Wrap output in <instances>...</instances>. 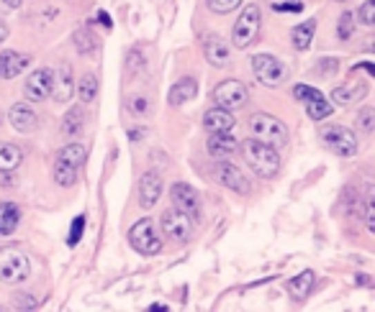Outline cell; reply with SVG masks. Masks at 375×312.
<instances>
[{
	"label": "cell",
	"mask_w": 375,
	"mask_h": 312,
	"mask_svg": "<svg viewBox=\"0 0 375 312\" xmlns=\"http://www.w3.org/2000/svg\"><path fill=\"white\" fill-rule=\"evenodd\" d=\"M85 125V110L83 107H70L67 116L62 118V134L70 138V136H77Z\"/></svg>",
	"instance_id": "cell-26"
},
{
	"label": "cell",
	"mask_w": 375,
	"mask_h": 312,
	"mask_svg": "<svg viewBox=\"0 0 375 312\" xmlns=\"http://www.w3.org/2000/svg\"><path fill=\"white\" fill-rule=\"evenodd\" d=\"M365 225H367V231L375 233V200L373 197H367V202H365Z\"/></svg>",
	"instance_id": "cell-39"
},
{
	"label": "cell",
	"mask_w": 375,
	"mask_h": 312,
	"mask_svg": "<svg viewBox=\"0 0 375 312\" xmlns=\"http://www.w3.org/2000/svg\"><path fill=\"white\" fill-rule=\"evenodd\" d=\"M314 282H316V277H314V271H301L298 277H293L291 282H288V292H291L293 300H298V302H303L306 297L314 292Z\"/></svg>",
	"instance_id": "cell-21"
},
{
	"label": "cell",
	"mask_w": 375,
	"mask_h": 312,
	"mask_svg": "<svg viewBox=\"0 0 375 312\" xmlns=\"http://www.w3.org/2000/svg\"><path fill=\"white\" fill-rule=\"evenodd\" d=\"M249 131H252V138L262 143H270V146H285L288 141V128H285L283 121L267 116V113H255L249 118Z\"/></svg>",
	"instance_id": "cell-3"
},
{
	"label": "cell",
	"mask_w": 375,
	"mask_h": 312,
	"mask_svg": "<svg viewBox=\"0 0 375 312\" xmlns=\"http://www.w3.org/2000/svg\"><path fill=\"white\" fill-rule=\"evenodd\" d=\"M83 228H85V218H83V215H77V218L73 220V231H70V238H67V243H70V246H77L80 236H83Z\"/></svg>",
	"instance_id": "cell-37"
},
{
	"label": "cell",
	"mask_w": 375,
	"mask_h": 312,
	"mask_svg": "<svg viewBox=\"0 0 375 312\" xmlns=\"http://www.w3.org/2000/svg\"><path fill=\"white\" fill-rule=\"evenodd\" d=\"M59 159H64V161H70L73 167H83L85 161H88V149H85L83 143H67L62 152H59Z\"/></svg>",
	"instance_id": "cell-29"
},
{
	"label": "cell",
	"mask_w": 375,
	"mask_h": 312,
	"mask_svg": "<svg viewBox=\"0 0 375 312\" xmlns=\"http://www.w3.org/2000/svg\"><path fill=\"white\" fill-rule=\"evenodd\" d=\"M337 59H321V67H324V70H321V74H331V72H337Z\"/></svg>",
	"instance_id": "cell-41"
},
{
	"label": "cell",
	"mask_w": 375,
	"mask_h": 312,
	"mask_svg": "<svg viewBox=\"0 0 375 312\" xmlns=\"http://www.w3.org/2000/svg\"><path fill=\"white\" fill-rule=\"evenodd\" d=\"M98 87H101V82H98V77H95L93 72H85L83 77H80L77 95H80V100H83L85 105H90L93 100L98 98Z\"/></svg>",
	"instance_id": "cell-27"
},
{
	"label": "cell",
	"mask_w": 375,
	"mask_h": 312,
	"mask_svg": "<svg viewBox=\"0 0 375 312\" xmlns=\"http://www.w3.org/2000/svg\"><path fill=\"white\" fill-rule=\"evenodd\" d=\"M0 125H3V113H0Z\"/></svg>",
	"instance_id": "cell-46"
},
{
	"label": "cell",
	"mask_w": 375,
	"mask_h": 312,
	"mask_svg": "<svg viewBox=\"0 0 375 312\" xmlns=\"http://www.w3.org/2000/svg\"><path fill=\"white\" fill-rule=\"evenodd\" d=\"M75 92V82H73V70L70 67H59L57 72H52V98L57 103H67Z\"/></svg>",
	"instance_id": "cell-18"
},
{
	"label": "cell",
	"mask_w": 375,
	"mask_h": 312,
	"mask_svg": "<svg viewBox=\"0 0 375 312\" xmlns=\"http://www.w3.org/2000/svg\"><path fill=\"white\" fill-rule=\"evenodd\" d=\"M16 304L19 307H37L39 300H34V297H16Z\"/></svg>",
	"instance_id": "cell-42"
},
{
	"label": "cell",
	"mask_w": 375,
	"mask_h": 312,
	"mask_svg": "<svg viewBox=\"0 0 375 312\" xmlns=\"http://www.w3.org/2000/svg\"><path fill=\"white\" fill-rule=\"evenodd\" d=\"M128 241H131L134 251L144 253V256H155V253L162 251V241H160V236H157L155 225H152L149 218H142V220H137V223L131 225Z\"/></svg>",
	"instance_id": "cell-6"
},
{
	"label": "cell",
	"mask_w": 375,
	"mask_h": 312,
	"mask_svg": "<svg viewBox=\"0 0 375 312\" xmlns=\"http://www.w3.org/2000/svg\"><path fill=\"white\" fill-rule=\"evenodd\" d=\"M162 231H165V236L170 241L185 243L193 233V218L188 213H183V210H177V207L175 210H165L162 213Z\"/></svg>",
	"instance_id": "cell-9"
},
{
	"label": "cell",
	"mask_w": 375,
	"mask_h": 312,
	"mask_svg": "<svg viewBox=\"0 0 375 312\" xmlns=\"http://www.w3.org/2000/svg\"><path fill=\"white\" fill-rule=\"evenodd\" d=\"M21 6V0H0V8L3 10H16Z\"/></svg>",
	"instance_id": "cell-43"
},
{
	"label": "cell",
	"mask_w": 375,
	"mask_h": 312,
	"mask_svg": "<svg viewBox=\"0 0 375 312\" xmlns=\"http://www.w3.org/2000/svg\"><path fill=\"white\" fill-rule=\"evenodd\" d=\"M352 21H355V18H352V13H342V18H339V28H337V34H339V39H342V41H347L349 36H352Z\"/></svg>",
	"instance_id": "cell-36"
},
{
	"label": "cell",
	"mask_w": 375,
	"mask_h": 312,
	"mask_svg": "<svg viewBox=\"0 0 375 312\" xmlns=\"http://www.w3.org/2000/svg\"><path fill=\"white\" fill-rule=\"evenodd\" d=\"M98 18H101V23H103V26H106V28H110V18L106 16V13H103V10H101V13H98Z\"/></svg>",
	"instance_id": "cell-45"
},
{
	"label": "cell",
	"mask_w": 375,
	"mask_h": 312,
	"mask_svg": "<svg viewBox=\"0 0 375 312\" xmlns=\"http://www.w3.org/2000/svg\"><path fill=\"white\" fill-rule=\"evenodd\" d=\"M21 223V210L13 202H0V236L16 233Z\"/></svg>",
	"instance_id": "cell-23"
},
{
	"label": "cell",
	"mask_w": 375,
	"mask_h": 312,
	"mask_svg": "<svg viewBox=\"0 0 375 312\" xmlns=\"http://www.w3.org/2000/svg\"><path fill=\"white\" fill-rule=\"evenodd\" d=\"M321 141H324V146H327L329 152H334L337 156H345V159H349V156L357 154L355 134H352L349 128H345V125H327V128L321 131Z\"/></svg>",
	"instance_id": "cell-7"
},
{
	"label": "cell",
	"mask_w": 375,
	"mask_h": 312,
	"mask_svg": "<svg viewBox=\"0 0 375 312\" xmlns=\"http://www.w3.org/2000/svg\"><path fill=\"white\" fill-rule=\"evenodd\" d=\"M21 161H23V152H21V146L10 141H3L0 143V171H13L21 167Z\"/></svg>",
	"instance_id": "cell-22"
},
{
	"label": "cell",
	"mask_w": 375,
	"mask_h": 312,
	"mask_svg": "<svg viewBox=\"0 0 375 312\" xmlns=\"http://www.w3.org/2000/svg\"><path fill=\"white\" fill-rule=\"evenodd\" d=\"M28 64H31V56H28V54L6 49V52H0V77H3V80H13V77H19L21 72L26 70Z\"/></svg>",
	"instance_id": "cell-15"
},
{
	"label": "cell",
	"mask_w": 375,
	"mask_h": 312,
	"mask_svg": "<svg viewBox=\"0 0 375 312\" xmlns=\"http://www.w3.org/2000/svg\"><path fill=\"white\" fill-rule=\"evenodd\" d=\"M31 274V261L21 246H0V282L21 284Z\"/></svg>",
	"instance_id": "cell-2"
},
{
	"label": "cell",
	"mask_w": 375,
	"mask_h": 312,
	"mask_svg": "<svg viewBox=\"0 0 375 312\" xmlns=\"http://www.w3.org/2000/svg\"><path fill=\"white\" fill-rule=\"evenodd\" d=\"M252 72L265 87H278L288 80V67L273 54H255L252 56Z\"/></svg>",
	"instance_id": "cell-5"
},
{
	"label": "cell",
	"mask_w": 375,
	"mask_h": 312,
	"mask_svg": "<svg viewBox=\"0 0 375 312\" xmlns=\"http://www.w3.org/2000/svg\"><path fill=\"white\" fill-rule=\"evenodd\" d=\"M273 10H278V13H301L303 3L301 0H275Z\"/></svg>",
	"instance_id": "cell-34"
},
{
	"label": "cell",
	"mask_w": 375,
	"mask_h": 312,
	"mask_svg": "<svg viewBox=\"0 0 375 312\" xmlns=\"http://www.w3.org/2000/svg\"><path fill=\"white\" fill-rule=\"evenodd\" d=\"M314 34H316V21H303V23H298L291 34L293 46H296L298 52H306L314 41Z\"/></svg>",
	"instance_id": "cell-25"
},
{
	"label": "cell",
	"mask_w": 375,
	"mask_h": 312,
	"mask_svg": "<svg viewBox=\"0 0 375 312\" xmlns=\"http://www.w3.org/2000/svg\"><path fill=\"white\" fill-rule=\"evenodd\" d=\"M170 195H173V202H175V207H177V210L188 213L191 218H195V215H198V210H201V200H198V192H195L191 185L177 182V185H173V187H170Z\"/></svg>",
	"instance_id": "cell-14"
},
{
	"label": "cell",
	"mask_w": 375,
	"mask_h": 312,
	"mask_svg": "<svg viewBox=\"0 0 375 312\" xmlns=\"http://www.w3.org/2000/svg\"><path fill=\"white\" fill-rule=\"evenodd\" d=\"M195 92H198V87H195V80H191V77H185V80H180L175 87H170V105H183V103H191L193 98H195Z\"/></svg>",
	"instance_id": "cell-24"
},
{
	"label": "cell",
	"mask_w": 375,
	"mask_h": 312,
	"mask_svg": "<svg viewBox=\"0 0 375 312\" xmlns=\"http://www.w3.org/2000/svg\"><path fill=\"white\" fill-rule=\"evenodd\" d=\"M203 56L211 62V67L227 70L231 64V44L221 36H206L203 39Z\"/></svg>",
	"instance_id": "cell-11"
},
{
	"label": "cell",
	"mask_w": 375,
	"mask_h": 312,
	"mask_svg": "<svg viewBox=\"0 0 375 312\" xmlns=\"http://www.w3.org/2000/svg\"><path fill=\"white\" fill-rule=\"evenodd\" d=\"M242 156H244L249 169L262 179H273L280 169V156L275 152V146L257 141V138H247L242 143Z\"/></svg>",
	"instance_id": "cell-1"
},
{
	"label": "cell",
	"mask_w": 375,
	"mask_h": 312,
	"mask_svg": "<svg viewBox=\"0 0 375 312\" xmlns=\"http://www.w3.org/2000/svg\"><path fill=\"white\" fill-rule=\"evenodd\" d=\"M131 113H134V116H144V113H146V100L144 98L131 100Z\"/></svg>",
	"instance_id": "cell-40"
},
{
	"label": "cell",
	"mask_w": 375,
	"mask_h": 312,
	"mask_svg": "<svg viewBox=\"0 0 375 312\" xmlns=\"http://www.w3.org/2000/svg\"><path fill=\"white\" fill-rule=\"evenodd\" d=\"M357 128H363L365 134H373L375 128V110L373 107H363L360 116H357Z\"/></svg>",
	"instance_id": "cell-32"
},
{
	"label": "cell",
	"mask_w": 375,
	"mask_h": 312,
	"mask_svg": "<svg viewBox=\"0 0 375 312\" xmlns=\"http://www.w3.org/2000/svg\"><path fill=\"white\" fill-rule=\"evenodd\" d=\"M75 46H77V52L80 54H88V52H93L95 46H98V39L93 36V31L90 28H80L77 34H75Z\"/></svg>",
	"instance_id": "cell-31"
},
{
	"label": "cell",
	"mask_w": 375,
	"mask_h": 312,
	"mask_svg": "<svg viewBox=\"0 0 375 312\" xmlns=\"http://www.w3.org/2000/svg\"><path fill=\"white\" fill-rule=\"evenodd\" d=\"M237 146L239 143L231 131H227V134H211L209 141H206L209 154L211 156H216V159H227V156H231V154L237 152Z\"/></svg>",
	"instance_id": "cell-19"
},
{
	"label": "cell",
	"mask_w": 375,
	"mask_h": 312,
	"mask_svg": "<svg viewBox=\"0 0 375 312\" xmlns=\"http://www.w3.org/2000/svg\"><path fill=\"white\" fill-rule=\"evenodd\" d=\"M162 177L157 174V171H146L144 177L139 179V205L142 210H152L157 205V200L162 197Z\"/></svg>",
	"instance_id": "cell-12"
},
{
	"label": "cell",
	"mask_w": 375,
	"mask_h": 312,
	"mask_svg": "<svg viewBox=\"0 0 375 312\" xmlns=\"http://www.w3.org/2000/svg\"><path fill=\"white\" fill-rule=\"evenodd\" d=\"M309 118H314V121H321V118H329L331 113H334V103H329V100H324L321 95H316V98H311L309 103Z\"/></svg>",
	"instance_id": "cell-30"
},
{
	"label": "cell",
	"mask_w": 375,
	"mask_h": 312,
	"mask_svg": "<svg viewBox=\"0 0 375 312\" xmlns=\"http://www.w3.org/2000/svg\"><path fill=\"white\" fill-rule=\"evenodd\" d=\"M365 95H367V87L363 82H347V85H342V87H334L331 103H337V105H352V103L363 100Z\"/></svg>",
	"instance_id": "cell-20"
},
{
	"label": "cell",
	"mask_w": 375,
	"mask_h": 312,
	"mask_svg": "<svg viewBox=\"0 0 375 312\" xmlns=\"http://www.w3.org/2000/svg\"><path fill=\"white\" fill-rule=\"evenodd\" d=\"M8 26H6V21H3V18H0V44H3V41H6V39H8Z\"/></svg>",
	"instance_id": "cell-44"
},
{
	"label": "cell",
	"mask_w": 375,
	"mask_h": 312,
	"mask_svg": "<svg viewBox=\"0 0 375 312\" xmlns=\"http://www.w3.org/2000/svg\"><path fill=\"white\" fill-rule=\"evenodd\" d=\"M360 21H363V26H367V28L375 26V0H365V3H363V8H360Z\"/></svg>",
	"instance_id": "cell-35"
},
{
	"label": "cell",
	"mask_w": 375,
	"mask_h": 312,
	"mask_svg": "<svg viewBox=\"0 0 375 312\" xmlns=\"http://www.w3.org/2000/svg\"><path fill=\"white\" fill-rule=\"evenodd\" d=\"M203 125L209 128V134H227V131H234L237 125V118H234V110H227V107H213L203 116Z\"/></svg>",
	"instance_id": "cell-16"
},
{
	"label": "cell",
	"mask_w": 375,
	"mask_h": 312,
	"mask_svg": "<svg viewBox=\"0 0 375 312\" xmlns=\"http://www.w3.org/2000/svg\"><path fill=\"white\" fill-rule=\"evenodd\" d=\"M8 121H10V125L19 131V134H31V131L37 128V123H39L34 107H28L26 103H16V105H10Z\"/></svg>",
	"instance_id": "cell-17"
},
{
	"label": "cell",
	"mask_w": 375,
	"mask_h": 312,
	"mask_svg": "<svg viewBox=\"0 0 375 312\" xmlns=\"http://www.w3.org/2000/svg\"><path fill=\"white\" fill-rule=\"evenodd\" d=\"M55 182L59 187H73L75 182H77V167H73L70 161H64L57 156V164H55Z\"/></svg>",
	"instance_id": "cell-28"
},
{
	"label": "cell",
	"mask_w": 375,
	"mask_h": 312,
	"mask_svg": "<svg viewBox=\"0 0 375 312\" xmlns=\"http://www.w3.org/2000/svg\"><path fill=\"white\" fill-rule=\"evenodd\" d=\"M213 100H216V105H219V107H227V110H239V107L247 105L249 90L244 87V82L227 80V82H221L219 87L213 90Z\"/></svg>",
	"instance_id": "cell-8"
},
{
	"label": "cell",
	"mask_w": 375,
	"mask_h": 312,
	"mask_svg": "<svg viewBox=\"0 0 375 312\" xmlns=\"http://www.w3.org/2000/svg\"><path fill=\"white\" fill-rule=\"evenodd\" d=\"M293 95H296L298 100H306V103H309V100L316 98V95H321V92H319V90L309 87V85H296V90H293Z\"/></svg>",
	"instance_id": "cell-38"
},
{
	"label": "cell",
	"mask_w": 375,
	"mask_h": 312,
	"mask_svg": "<svg viewBox=\"0 0 375 312\" xmlns=\"http://www.w3.org/2000/svg\"><path fill=\"white\" fill-rule=\"evenodd\" d=\"M213 179L219 182L221 187L234 189V192H239V195H247L249 192L247 177L242 174V169H237L234 164H229V161H219V164L213 167Z\"/></svg>",
	"instance_id": "cell-10"
},
{
	"label": "cell",
	"mask_w": 375,
	"mask_h": 312,
	"mask_svg": "<svg viewBox=\"0 0 375 312\" xmlns=\"http://www.w3.org/2000/svg\"><path fill=\"white\" fill-rule=\"evenodd\" d=\"M339 3H342V0H339Z\"/></svg>",
	"instance_id": "cell-47"
},
{
	"label": "cell",
	"mask_w": 375,
	"mask_h": 312,
	"mask_svg": "<svg viewBox=\"0 0 375 312\" xmlns=\"http://www.w3.org/2000/svg\"><path fill=\"white\" fill-rule=\"evenodd\" d=\"M209 3V8L213 13H231V10H237L242 6V0H206Z\"/></svg>",
	"instance_id": "cell-33"
},
{
	"label": "cell",
	"mask_w": 375,
	"mask_h": 312,
	"mask_svg": "<svg viewBox=\"0 0 375 312\" xmlns=\"http://www.w3.org/2000/svg\"><path fill=\"white\" fill-rule=\"evenodd\" d=\"M260 26H262L260 8L257 6H244V10L239 13L237 23L231 28V44L237 49H247L257 39V34H260Z\"/></svg>",
	"instance_id": "cell-4"
},
{
	"label": "cell",
	"mask_w": 375,
	"mask_h": 312,
	"mask_svg": "<svg viewBox=\"0 0 375 312\" xmlns=\"http://www.w3.org/2000/svg\"><path fill=\"white\" fill-rule=\"evenodd\" d=\"M52 92V70H37L28 74L26 87H23V95L34 103H41V100L49 98Z\"/></svg>",
	"instance_id": "cell-13"
}]
</instances>
